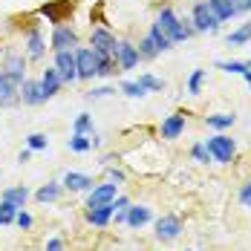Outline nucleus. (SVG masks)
Here are the masks:
<instances>
[{
    "label": "nucleus",
    "instance_id": "16",
    "mask_svg": "<svg viewBox=\"0 0 251 251\" xmlns=\"http://www.w3.org/2000/svg\"><path fill=\"white\" fill-rule=\"evenodd\" d=\"M44 52H47L44 35H41L38 29H32V32H29V38H26V58H32V61H41V58H44Z\"/></svg>",
    "mask_w": 251,
    "mask_h": 251
},
{
    "label": "nucleus",
    "instance_id": "43",
    "mask_svg": "<svg viewBox=\"0 0 251 251\" xmlns=\"http://www.w3.org/2000/svg\"><path fill=\"white\" fill-rule=\"evenodd\" d=\"M243 78H246V84H249V90H251V70H246V73H243Z\"/></svg>",
    "mask_w": 251,
    "mask_h": 251
},
{
    "label": "nucleus",
    "instance_id": "13",
    "mask_svg": "<svg viewBox=\"0 0 251 251\" xmlns=\"http://www.w3.org/2000/svg\"><path fill=\"white\" fill-rule=\"evenodd\" d=\"M182 133H185V116H182V113H171V116L162 122V139L174 142Z\"/></svg>",
    "mask_w": 251,
    "mask_h": 251
},
{
    "label": "nucleus",
    "instance_id": "38",
    "mask_svg": "<svg viewBox=\"0 0 251 251\" xmlns=\"http://www.w3.org/2000/svg\"><path fill=\"white\" fill-rule=\"evenodd\" d=\"M113 93H116V87H96V90L87 93V99H104V96H113Z\"/></svg>",
    "mask_w": 251,
    "mask_h": 251
},
{
    "label": "nucleus",
    "instance_id": "22",
    "mask_svg": "<svg viewBox=\"0 0 251 251\" xmlns=\"http://www.w3.org/2000/svg\"><path fill=\"white\" fill-rule=\"evenodd\" d=\"M234 122H237L234 113H214V116H205V125L211 127V130H228Z\"/></svg>",
    "mask_w": 251,
    "mask_h": 251
},
{
    "label": "nucleus",
    "instance_id": "27",
    "mask_svg": "<svg viewBox=\"0 0 251 251\" xmlns=\"http://www.w3.org/2000/svg\"><path fill=\"white\" fill-rule=\"evenodd\" d=\"M67 145H70V151H73V153H87V151H93V142H90V136H84V133H73Z\"/></svg>",
    "mask_w": 251,
    "mask_h": 251
},
{
    "label": "nucleus",
    "instance_id": "1",
    "mask_svg": "<svg viewBox=\"0 0 251 251\" xmlns=\"http://www.w3.org/2000/svg\"><path fill=\"white\" fill-rule=\"evenodd\" d=\"M156 26L171 38V44H182V41H188L191 35H194V26H185L179 21V15H176L174 9H159V15H156Z\"/></svg>",
    "mask_w": 251,
    "mask_h": 251
},
{
    "label": "nucleus",
    "instance_id": "20",
    "mask_svg": "<svg viewBox=\"0 0 251 251\" xmlns=\"http://www.w3.org/2000/svg\"><path fill=\"white\" fill-rule=\"evenodd\" d=\"M208 6H211V12L217 15L220 24H226V21H231V18H237V9H234L231 0H208Z\"/></svg>",
    "mask_w": 251,
    "mask_h": 251
},
{
    "label": "nucleus",
    "instance_id": "17",
    "mask_svg": "<svg viewBox=\"0 0 251 251\" xmlns=\"http://www.w3.org/2000/svg\"><path fill=\"white\" fill-rule=\"evenodd\" d=\"M61 185L70 188V191H93V179L87 174H78V171H67Z\"/></svg>",
    "mask_w": 251,
    "mask_h": 251
},
{
    "label": "nucleus",
    "instance_id": "32",
    "mask_svg": "<svg viewBox=\"0 0 251 251\" xmlns=\"http://www.w3.org/2000/svg\"><path fill=\"white\" fill-rule=\"evenodd\" d=\"M73 133L90 136V133H93V116H90V113H81V116L75 119V125H73Z\"/></svg>",
    "mask_w": 251,
    "mask_h": 251
},
{
    "label": "nucleus",
    "instance_id": "15",
    "mask_svg": "<svg viewBox=\"0 0 251 251\" xmlns=\"http://www.w3.org/2000/svg\"><path fill=\"white\" fill-rule=\"evenodd\" d=\"M3 73H9V75H15L18 81H24L26 78V58L18 55V52H6V58H3Z\"/></svg>",
    "mask_w": 251,
    "mask_h": 251
},
{
    "label": "nucleus",
    "instance_id": "23",
    "mask_svg": "<svg viewBox=\"0 0 251 251\" xmlns=\"http://www.w3.org/2000/svg\"><path fill=\"white\" fill-rule=\"evenodd\" d=\"M249 41H251V21H249V24H243L240 29H234V32L226 38L228 47H246Z\"/></svg>",
    "mask_w": 251,
    "mask_h": 251
},
{
    "label": "nucleus",
    "instance_id": "33",
    "mask_svg": "<svg viewBox=\"0 0 251 251\" xmlns=\"http://www.w3.org/2000/svg\"><path fill=\"white\" fill-rule=\"evenodd\" d=\"M26 148H29V151H47V148H50V139H47L44 133H32V136L26 139Z\"/></svg>",
    "mask_w": 251,
    "mask_h": 251
},
{
    "label": "nucleus",
    "instance_id": "28",
    "mask_svg": "<svg viewBox=\"0 0 251 251\" xmlns=\"http://www.w3.org/2000/svg\"><path fill=\"white\" fill-rule=\"evenodd\" d=\"M139 84H142L148 93H162V90H165V81L151 75V73H142V75H139Z\"/></svg>",
    "mask_w": 251,
    "mask_h": 251
},
{
    "label": "nucleus",
    "instance_id": "9",
    "mask_svg": "<svg viewBox=\"0 0 251 251\" xmlns=\"http://www.w3.org/2000/svg\"><path fill=\"white\" fill-rule=\"evenodd\" d=\"M78 47V32L73 26H55V32H52V50L61 52V50H75Z\"/></svg>",
    "mask_w": 251,
    "mask_h": 251
},
{
    "label": "nucleus",
    "instance_id": "26",
    "mask_svg": "<svg viewBox=\"0 0 251 251\" xmlns=\"http://www.w3.org/2000/svg\"><path fill=\"white\" fill-rule=\"evenodd\" d=\"M217 70H223L228 75H243L251 67H249V61H217Z\"/></svg>",
    "mask_w": 251,
    "mask_h": 251
},
{
    "label": "nucleus",
    "instance_id": "11",
    "mask_svg": "<svg viewBox=\"0 0 251 251\" xmlns=\"http://www.w3.org/2000/svg\"><path fill=\"white\" fill-rule=\"evenodd\" d=\"M179 234H182L179 217H159V220H156V237H159L162 243H174Z\"/></svg>",
    "mask_w": 251,
    "mask_h": 251
},
{
    "label": "nucleus",
    "instance_id": "24",
    "mask_svg": "<svg viewBox=\"0 0 251 251\" xmlns=\"http://www.w3.org/2000/svg\"><path fill=\"white\" fill-rule=\"evenodd\" d=\"M61 191H64V185L61 182H50V185H44V188H38V194H35V200L38 202H55L58 197H61Z\"/></svg>",
    "mask_w": 251,
    "mask_h": 251
},
{
    "label": "nucleus",
    "instance_id": "39",
    "mask_svg": "<svg viewBox=\"0 0 251 251\" xmlns=\"http://www.w3.org/2000/svg\"><path fill=\"white\" fill-rule=\"evenodd\" d=\"M231 3H234L237 15H246V12H251V0H231Z\"/></svg>",
    "mask_w": 251,
    "mask_h": 251
},
{
    "label": "nucleus",
    "instance_id": "35",
    "mask_svg": "<svg viewBox=\"0 0 251 251\" xmlns=\"http://www.w3.org/2000/svg\"><path fill=\"white\" fill-rule=\"evenodd\" d=\"M139 55H142V58H156L159 50H156V44H153L151 38H145V41L139 44Z\"/></svg>",
    "mask_w": 251,
    "mask_h": 251
},
{
    "label": "nucleus",
    "instance_id": "42",
    "mask_svg": "<svg viewBox=\"0 0 251 251\" xmlns=\"http://www.w3.org/2000/svg\"><path fill=\"white\" fill-rule=\"evenodd\" d=\"M29 156H32V151L26 148V151H21V156H18V162H29Z\"/></svg>",
    "mask_w": 251,
    "mask_h": 251
},
{
    "label": "nucleus",
    "instance_id": "41",
    "mask_svg": "<svg viewBox=\"0 0 251 251\" xmlns=\"http://www.w3.org/2000/svg\"><path fill=\"white\" fill-rule=\"evenodd\" d=\"M47 251H64V243L61 240H50L47 243Z\"/></svg>",
    "mask_w": 251,
    "mask_h": 251
},
{
    "label": "nucleus",
    "instance_id": "5",
    "mask_svg": "<svg viewBox=\"0 0 251 251\" xmlns=\"http://www.w3.org/2000/svg\"><path fill=\"white\" fill-rule=\"evenodd\" d=\"M55 70L64 84H73L78 81V67H75V50H61L55 52Z\"/></svg>",
    "mask_w": 251,
    "mask_h": 251
},
{
    "label": "nucleus",
    "instance_id": "8",
    "mask_svg": "<svg viewBox=\"0 0 251 251\" xmlns=\"http://www.w3.org/2000/svg\"><path fill=\"white\" fill-rule=\"evenodd\" d=\"M116 64H119V70H136V64L142 61V55H139V47H133L130 41H119V47H116Z\"/></svg>",
    "mask_w": 251,
    "mask_h": 251
},
{
    "label": "nucleus",
    "instance_id": "37",
    "mask_svg": "<svg viewBox=\"0 0 251 251\" xmlns=\"http://www.w3.org/2000/svg\"><path fill=\"white\" fill-rule=\"evenodd\" d=\"M240 205L251 211V182H246V185L240 188Z\"/></svg>",
    "mask_w": 251,
    "mask_h": 251
},
{
    "label": "nucleus",
    "instance_id": "6",
    "mask_svg": "<svg viewBox=\"0 0 251 251\" xmlns=\"http://www.w3.org/2000/svg\"><path fill=\"white\" fill-rule=\"evenodd\" d=\"M90 47L99 52V55H116V47H119V41H116V35L110 32V29H104V26H96L93 29V35H90Z\"/></svg>",
    "mask_w": 251,
    "mask_h": 251
},
{
    "label": "nucleus",
    "instance_id": "4",
    "mask_svg": "<svg viewBox=\"0 0 251 251\" xmlns=\"http://www.w3.org/2000/svg\"><path fill=\"white\" fill-rule=\"evenodd\" d=\"M191 24H194V32H217V29H220V21H217V15L211 12L208 0H197V3H194Z\"/></svg>",
    "mask_w": 251,
    "mask_h": 251
},
{
    "label": "nucleus",
    "instance_id": "14",
    "mask_svg": "<svg viewBox=\"0 0 251 251\" xmlns=\"http://www.w3.org/2000/svg\"><path fill=\"white\" fill-rule=\"evenodd\" d=\"M151 220H153V211L148 208V205H130V208H127L125 223L130 228H142V226H148Z\"/></svg>",
    "mask_w": 251,
    "mask_h": 251
},
{
    "label": "nucleus",
    "instance_id": "3",
    "mask_svg": "<svg viewBox=\"0 0 251 251\" xmlns=\"http://www.w3.org/2000/svg\"><path fill=\"white\" fill-rule=\"evenodd\" d=\"M75 67H78V78H96L101 70V55L93 47H81L75 50Z\"/></svg>",
    "mask_w": 251,
    "mask_h": 251
},
{
    "label": "nucleus",
    "instance_id": "7",
    "mask_svg": "<svg viewBox=\"0 0 251 251\" xmlns=\"http://www.w3.org/2000/svg\"><path fill=\"white\" fill-rule=\"evenodd\" d=\"M119 197V185L116 182H104V185H93L90 197H87V208H99V205H110Z\"/></svg>",
    "mask_w": 251,
    "mask_h": 251
},
{
    "label": "nucleus",
    "instance_id": "12",
    "mask_svg": "<svg viewBox=\"0 0 251 251\" xmlns=\"http://www.w3.org/2000/svg\"><path fill=\"white\" fill-rule=\"evenodd\" d=\"M21 101H24V104H29V107L44 104V101H47V96H44L41 81H29V78H24V81H21Z\"/></svg>",
    "mask_w": 251,
    "mask_h": 251
},
{
    "label": "nucleus",
    "instance_id": "2",
    "mask_svg": "<svg viewBox=\"0 0 251 251\" xmlns=\"http://www.w3.org/2000/svg\"><path fill=\"white\" fill-rule=\"evenodd\" d=\"M205 148L211 153V159L214 162H220V165H228L231 159H234V153H237V142L226 136V133H217V136H211L208 142H205Z\"/></svg>",
    "mask_w": 251,
    "mask_h": 251
},
{
    "label": "nucleus",
    "instance_id": "10",
    "mask_svg": "<svg viewBox=\"0 0 251 251\" xmlns=\"http://www.w3.org/2000/svg\"><path fill=\"white\" fill-rule=\"evenodd\" d=\"M18 99H21V81L15 75H9V73H0V104L9 107Z\"/></svg>",
    "mask_w": 251,
    "mask_h": 251
},
{
    "label": "nucleus",
    "instance_id": "25",
    "mask_svg": "<svg viewBox=\"0 0 251 251\" xmlns=\"http://www.w3.org/2000/svg\"><path fill=\"white\" fill-rule=\"evenodd\" d=\"M148 38H151L153 44H156V50H159V52H168L171 47H174V44H171V38H168V35H165V32H162V29H159L156 24H151V32H148Z\"/></svg>",
    "mask_w": 251,
    "mask_h": 251
},
{
    "label": "nucleus",
    "instance_id": "21",
    "mask_svg": "<svg viewBox=\"0 0 251 251\" xmlns=\"http://www.w3.org/2000/svg\"><path fill=\"white\" fill-rule=\"evenodd\" d=\"M0 200L12 202L15 208H24V205H26V200H29V188H24V185H15V188H6Z\"/></svg>",
    "mask_w": 251,
    "mask_h": 251
},
{
    "label": "nucleus",
    "instance_id": "30",
    "mask_svg": "<svg viewBox=\"0 0 251 251\" xmlns=\"http://www.w3.org/2000/svg\"><path fill=\"white\" fill-rule=\"evenodd\" d=\"M122 93H125L127 99H142V96H148V90H145L139 81H122Z\"/></svg>",
    "mask_w": 251,
    "mask_h": 251
},
{
    "label": "nucleus",
    "instance_id": "40",
    "mask_svg": "<svg viewBox=\"0 0 251 251\" xmlns=\"http://www.w3.org/2000/svg\"><path fill=\"white\" fill-rule=\"evenodd\" d=\"M107 174H110V182H116V185H122V182H125V174H122V171H116V168H110Z\"/></svg>",
    "mask_w": 251,
    "mask_h": 251
},
{
    "label": "nucleus",
    "instance_id": "18",
    "mask_svg": "<svg viewBox=\"0 0 251 251\" xmlns=\"http://www.w3.org/2000/svg\"><path fill=\"white\" fill-rule=\"evenodd\" d=\"M110 220H113V202L110 205H99V208H90L87 211V223L96 228H104L110 226Z\"/></svg>",
    "mask_w": 251,
    "mask_h": 251
},
{
    "label": "nucleus",
    "instance_id": "36",
    "mask_svg": "<svg viewBox=\"0 0 251 251\" xmlns=\"http://www.w3.org/2000/svg\"><path fill=\"white\" fill-rule=\"evenodd\" d=\"M15 226L21 228V231H26V228H32V217H29V214H26L24 208H21V211H18V217H15Z\"/></svg>",
    "mask_w": 251,
    "mask_h": 251
},
{
    "label": "nucleus",
    "instance_id": "19",
    "mask_svg": "<svg viewBox=\"0 0 251 251\" xmlns=\"http://www.w3.org/2000/svg\"><path fill=\"white\" fill-rule=\"evenodd\" d=\"M38 81H41V87H44V96H47V99H52V96H55V93L61 90V84H64V81H61V75H58V70H55V67H52V70H44Z\"/></svg>",
    "mask_w": 251,
    "mask_h": 251
},
{
    "label": "nucleus",
    "instance_id": "29",
    "mask_svg": "<svg viewBox=\"0 0 251 251\" xmlns=\"http://www.w3.org/2000/svg\"><path fill=\"white\" fill-rule=\"evenodd\" d=\"M18 211H21V208H15L12 202L0 200V226H9V223H15V217H18Z\"/></svg>",
    "mask_w": 251,
    "mask_h": 251
},
{
    "label": "nucleus",
    "instance_id": "34",
    "mask_svg": "<svg viewBox=\"0 0 251 251\" xmlns=\"http://www.w3.org/2000/svg\"><path fill=\"white\" fill-rule=\"evenodd\" d=\"M191 156H194L200 165H208V162H211V153H208V148H205V142H197V145L191 148Z\"/></svg>",
    "mask_w": 251,
    "mask_h": 251
},
{
    "label": "nucleus",
    "instance_id": "31",
    "mask_svg": "<svg viewBox=\"0 0 251 251\" xmlns=\"http://www.w3.org/2000/svg\"><path fill=\"white\" fill-rule=\"evenodd\" d=\"M202 84H205V70H194L191 78H188V93H191V96H200Z\"/></svg>",
    "mask_w": 251,
    "mask_h": 251
}]
</instances>
